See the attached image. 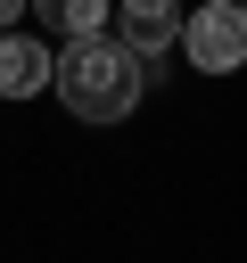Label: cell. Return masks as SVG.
I'll use <instances>...</instances> for the list:
<instances>
[{
  "label": "cell",
  "instance_id": "1",
  "mask_svg": "<svg viewBox=\"0 0 247 263\" xmlns=\"http://www.w3.org/2000/svg\"><path fill=\"white\" fill-rule=\"evenodd\" d=\"M49 90H58L82 123H123V115L140 107V58H132L115 33H82V41L58 49Z\"/></svg>",
  "mask_w": 247,
  "mask_h": 263
},
{
  "label": "cell",
  "instance_id": "2",
  "mask_svg": "<svg viewBox=\"0 0 247 263\" xmlns=\"http://www.w3.org/2000/svg\"><path fill=\"white\" fill-rule=\"evenodd\" d=\"M181 49H189L198 74H239V66H247V0H206V8H189Z\"/></svg>",
  "mask_w": 247,
  "mask_h": 263
},
{
  "label": "cell",
  "instance_id": "3",
  "mask_svg": "<svg viewBox=\"0 0 247 263\" xmlns=\"http://www.w3.org/2000/svg\"><path fill=\"white\" fill-rule=\"evenodd\" d=\"M181 0H115V41L140 58V66H165L181 49Z\"/></svg>",
  "mask_w": 247,
  "mask_h": 263
},
{
  "label": "cell",
  "instance_id": "4",
  "mask_svg": "<svg viewBox=\"0 0 247 263\" xmlns=\"http://www.w3.org/2000/svg\"><path fill=\"white\" fill-rule=\"evenodd\" d=\"M49 74H58V58L33 33H0V99H33Z\"/></svg>",
  "mask_w": 247,
  "mask_h": 263
},
{
  "label": "cell",
  "instance_id": "5",
  "mask_svg": "<svg viewBox=\"0 0 247 263\" xmlns=\"http://www.w3.org/2000/svg\"><path fill=\"white\" fill-rule=\"evenodd\" d=\"M107 16H115V0H33V25H49V33H66V41L99 33Z\"/></svg>",
  "mask_w": 247,
  "mask_h": 263
},
{
  "label": "cell",
  "instance_id": "6",
  "mask_svg": "<svg viewBox=\"0 0 247 263\" xmlns=\"http://www.w3.org/2000/svg\"><path fill=\"white\" fill-rule=\"evenodd\" d=\"M25 8H33V0H0V33H8V25L25 16Z\"/></svg>",
  "mask_w": 247,
  "mask_h": 263
}]
</instances>
